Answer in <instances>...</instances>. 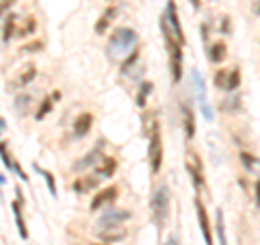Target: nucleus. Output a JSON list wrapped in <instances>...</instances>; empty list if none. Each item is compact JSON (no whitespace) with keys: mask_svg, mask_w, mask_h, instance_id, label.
Masks as SVG:
<instances>
[{"mask_svg":"<svg viewBox=\"0 0 260 245\" xmlns=\"http://www.w3.org/2000/svg\"><path fill=\"white\" fill-rule=\"evenodd\" d=\"M135 44H137V33L133 28H126V26L115 28L109 39V56L115 61L124 59V56L133 52Z\"/></svg>","mask_w":260,"mask_h":245,"instance_id":"f257e3e1","label":"nucleus"},{"mask_svg":"<svg viewBox=\"0 0 260 245\" xmlns=\"http://www.w3.org/2000/svg\"><path fill=\"white\" fill-rule=\"evenodd\" d=\"M160 28H162V35H165V44H167V50H169V65H172V80L174 83H180L182 78V44L174 37V33L169 30L167 22L160 18Z\"/></svg>","mask_w":260,"mask_h":245,"instance_id":"f03ea898","label":"nucleus"},{"mask_svg":"<svg viewBox=\"0 0 260 245\" xmlns=\"http://www.w3.org/2000/svg\"><path fill=\"white\" fill-rule=\"evenodd\" d=\"M169 202H172V193H169V187H167V185L156 187V191L152 193L150 206H152V217H154V222H156L158 226H162V224L167 222V217H169Z\"/></svg>","mask_w":260,"mask_h":245,"instance_id":"7ed1b4c3","label":"nucleus"},{"mask_svg":"<svg viewBox=\"0 0 260 245\" xmlns=\"http://www.w3.org/2000/svg\"><path fill=\"white\" fill-rule=\"evenodd\" d=\"M148 159H150V167L152 174H158L160 165H162V141H160V128L154 121L152 133H150V145H148Z\"/></svg>","mask_w":260,"mask_h":245,"instance_id":"20e7f679","label":"nucleus"},{"mask_svg":"<svg viewBox=\"0 0 260 245\" xmlns=\"http://www.w3.org/2000/svg\"><path fill=\"white\" fill-rule=\"evenodd\" d=\"M162 20L167 22L169 30L174 33V37L178 39L180 44H184V30H182V24H180V18H178V11H176V3L169 0L167 3V11L162 13Z\"/></svg>","mask_w":260,"mask_h":245,"instance_id":"39448f33","label":"nucleus"},{"mask_svg":"<svg viewBox=\"0 0 260 245\" xmlns=\"http://www.w3.org/2000/svg\"><path fill=\"white\" fill-rule=\"evenodd\" d=\"M186 171H189L193 185L198 189H204V169H202V161L195 154H186Z\"/></svg>","mask_w":260,"mask_h":245,"instance_id":"423d86ee","label":"nucleus"},{"mask_svg":"<svg viewBox=\"0 0 260 245\" xmlns=\"http://www.w3.org/2000/svg\"><path fill=\"white\" fill-rule=\"evenodd\" d=\"M191 80H193V87H195V94L200 98V107L202 113H204L206 119H213V111L208 107V100H206V85H204V78H202L198 72H191Z\"/></svg>","mask_w":260,"mask_h":245,"instance_id":"0eeeda50","label":"nucleus"},{"mask_svg":"<svg viewBox=\"0 0 260 245\" xmlns=\"http://www.w3.org/2000/svg\"><path fill=\"white\" fill-rule=\"evenodd\" d=\"M98 236L104 241V243H117L121 239H126V228L121 224H111V226H100L98 230Z\"/></svg>","mask_w":260,"mask_h":245,"instance_id":"6e6552de","label":"nucleus"},{"mask_svg":"<svg viewBox=\"0 0 260 245\" xmlns=\"http://www.w3.org/2000/svg\"><path fill=\"white\" fill-rule=\"evenodd\" d=\"M195 210H198V222H200V230H202V234H204V243H206V245H215V243H213V234H210L208 213H206L204 204L200 202V198H195Z\"/></svg>","mask_w":260,"mask_h":245,"instance_id":"1a4fd4ad","label":"nucleus"},{"mask_svg":"<svg viewBox=\"0 0 260 245\" xmlns=\"http://www.w3.org/2000/svg\"><path fill=\"white\" fill-rule=\"evenodd\" d=\"M35 76H37V68H35V65H32V63L24 65V68L18 72V76L11 80L9 89H22V87H26V85L32 83V78H35Z\"/></svg>","mask_w":260,"mask_h":245,"instance_id":"9d476101","label":"nucleus"},{"mask_svg":"<svg viewBox=\"0 0 260 245\" xmlns=\"http://www.w3.org/2000/svg\"><path fill=\"white\" fill-rule=\"evenodd\" d=\"M117 198V189L115 187H107V189H102V191H98V195L91 200V210L95 213V210H100L102 206H107V204H113Z\"/></svg>","mask_w":260,"mask_h":245,"instance_id":"9b49d317","label":"nucleus"},{"mask_svg":"<svg viewBox=\"0 0 260 245\" xmlns=\"http://www.w3.org/2000/svg\"><path fill=\"white\" fill-rule=\"evenodd\" d=\"M98 161H100V163H98V167H95L98 180H100V178H111L113 174H115V169H117V161L113 159V157H100Z\"/></svg>","mask_w":260,"mask_h":245,"instance_id":"f8f14e48","label":"nucleus"},{"mask_svg":"<svg viewBox=\"0 0 260 245\" xmlns=\"http://www.w3.org/2000/svg\"><path fill=\"white\" fill-rule=\"evenodd\" d=\"M126 219H130V213L128 210H119V208H111L107 210L102 217H100V222H98V226H111V224H121V222H126Z\"/></svg>","mask_w":260,"mask_h":245,"instance_id":"ddd939ff","label":"nucleus"},{"mask_svg":"<svg viewBox=\"0 0 260 245\" xmlns=\"http://www.w3.org/2000/svg\"><path fill=\"white\" fill-rule=\"evenodd\" d=\"M15 191H18V200L11 204L13 215H15V224H18V232H20L22 239H28V230H26V226H24V219H22V193H20V189H15Z\"/></svg>","mask_w":260,"mask_h":245,"instance_id":"4468645a","label":"nucleus"},{"mask_svg":"<svg viewBox=\"0 0 260 245\" xmlns=\"http://www.w3.org/2000/svg\"><path fill=\"white\" fill-rule=\"evenodd\" d=\"M91 121H93L91 113H83V115H78L76 124H74V135L76 137H85L89 133V128H91Z\"/></svg>","mask_w":260,"mask_h":245,"instance_id":"2eb2a0df","label":"nucleus"},{"mask_svg":"<svg viewBox=\"0 0 260 245\" xmlns=\"http://www.w3.org/2000/svg\"><path fill=\"white\" fill-rule=\"evenodd\" d=\"M228 56V48H225V44L223 42H217V44H213L210 46V50H208V59L213 61V63H221L223 59Z\"/></svg>","mask_w":260,"mask_h":245,"instance_id":"dca6fc26","label":"nucleus"},{"mask_svg":"<svg viewBox=\"0 0 260 245\" xmlns=\"http://www.w3.org/2000/svg\"><path fill=\"white\" fill-rule=\"evenodd\" d=\"M182 113H184V130H186V139H193L195 135V115L189 104H182Z\"/></svg>","mask_w":260,"mask_h":245,"instance_id":"f3484780","label":"nucleus"},{"mask_svg":"<svg viewBox=\"0 0 260 245\" xmlns=\"http://www.w3.org/2000/svg\"><path fill=\"white\" fill-rule=\"evenodd\" d=\"M98 187V178L95 176H87V178H78V180L74 182V191L76 193H87Z\"/></svg>","mask_w":260,"mask_h":245,"instance_id":"a211bd4d","label":"nucleus"},{"mask_svg":"<svg viewBox=\"0 0 260 245\" xmlns=\"http://www.w3.org/2000/svg\"><path fill=\"white\" fill-rule=\"evenodd\" d=\"M100 148H102V143L98 145V148H93L91 152H87V154H85V159H80L76 165H74V169H87L89 165H93V163L100 159Z\"/></svg>","mask_w":260,"mask_h":245,"instance_id":"6ab92c4d","label":"nucleus"},{"mask_svg":"<svg viewBox=\"0 0 260 245\" xmlns=\"http://www.w3.org/2000/svg\"><path fill=\"white\" fill-rule=\"evenodd\" d=\"M115 13H117V9H115V7H109V9L102 13L100 22L95 24V33H104V30H107V26H109V24L113 22V18H115Z\"/></svg>","mask_w":260,"mask_h":245,"instance_id":"aec40b11","label":"nucleus"},{"mask_svg":"<svg viewBox=\"0 0 260 245\" xmlns=\"http://www.w3.org/2000/svg\"><path fill=\"white\" fill-rule=\"evenodd\" d=\"M217 236H219V245H228L225 222H223V210L221 208H217Z\"/></svg>","mask_w":260,"mask_h":245,"instance_id":"412c9836","label":"nucleus"},{"mask_svg":"<svg viewBox=\"0 0 260 245\" xmlns=\"http://www.w3.org/2000/svg\"><path fill=\"white\" fill-rule=\"evenodd\" d=\"M239 159H241L243 167H245L247 171H256V169H258V159L254 157V154H249V152H241V154H239Z\"/></svg>","mask_w":260,"mask_h":245,"instance_id":"4be33fe9","label":"nucleus"},{"mask_svg":"<svg viewBox=\"0 0 260 245\" xmlns=\"http://www.w3.org/2000/svg\"><path fill=\"white\" fill-rule=\"evenodd\" d=\"M241 85V72L234 68V70H228V87H225V91H234Z\"/></svg>","mask_w":260,"mask_h":245,"instance_id":"5701e85b","label":"nucleus"},{"mask_svg":"<svg viewBox=\"0 0 260 245\" xmlns=\"http://www.w3.org/2000/svg\"><path fill=\"white\" fill-rule=\"evenodd\" d=\"M15 24H18V15L9 13V20H7V24H5V35H3L5 42H9L11 37H15Z\"/></svg>","mask_w":260,"mask_h":245,"instance_id":"b1692460","label":"nucleus"},{"mask_svg":"<svg viewBox=\"0 0 260 245\" xmlns=\"http://www.w3.org/2000/svg\"><path fill=\"white\" fill-rule=\"evenodd\" d=\"M35 169L39 171V174H42V178L46 180V185H48V191H50V195H52V198H56V185H54V178H52V174H50V171H46V169H42L39 165H35Z\"/></svg>","mask_w":260,"mask_h":245,"instance_id":"393cba45","label":"nucleus"},{"mask_svg":"<svg viewBox=\"0 0 260 245\" xmlns=\"http://www.w3.org/2000/svg\"><path fill=\"white\" fill-rule=\"evenodd\" d=\"M28 104H30V96H26V94L18 96L15 98V113H18V115H24V113L28 111Z\"/></svg>","mask_w":260,"mask_h":245,"instance_id":"a878e982","label":"nucleus"},{"mask_svg":"<svg viewBox=\"0 0 260 245\" xmlns=\"http://www.w3.org/2000/svg\"><path fill=\"white\" fill-rule=\"evenodd\" d=\"M50 111H52V98H46V100L42 102V107H39L37 113H35V119H37V121H42Z\"/></svg>","mask_w":260,"mask_h":245,"instance_id":"bb28decb","label":"nucleus"},{"mask_svg":"<svg viewBox=\"0 0 260 245\" xmlns=\"http://www.w3.org/2000/svg\"><path fill=\"white\" fill-rule=\"evenodd\" d=\"M150 94H152V83H143L139 89V96H137V104H139V107H145V98Z\"/></svg>","mask_w":260,"mask_h":245,"instance_id":"cd10ccee","label":"nucleus"},{"mask_svg":"<svg viewBox=\"0 0 260 245\" xmlns=\"http://www.w3.org/2000/svg\"><path fill=\"white\" fill-rule=\"evenodd\" d=\"M215 87L225 89L228 87V70H217L215 74Z\"/></svg>","mask_w":260,"mask_h":245,"instance_id":"c85d7f7f","label":"nucleus"},{"mask_svg":"<svg viewBox=\"0 0 260 245\" xmlns=\"http://www.w3.org/2000/svg\"><path fill=\"white\" fill-rule=\"evenodd\" d=\"M137 59H139V52L133 50V52H130V56H126L124 65H121V72H124V74H128V72L133 70V65H135V61H137Z\"/></svg>","mask_w":260,"mask_h":245,"instance_id":"c756f323","label":"nucleus"},{"mask_svg":"<svg viewBox=\"0 0 260 245\" xmlns=\"http://www.w3.org/2000/svg\"><path fill=\"white\" fill-rule=\"evenodd\" d=\"M0 157H3V163L9 169H15V163H13V159H11V154H9V150H7V145L5 143H0Z\"/></svg>","mask_w":260,"mask_h":245,"instance_id":"7c9ffc66","label":"nucleus"},{"mask_svg":"<svg viewBox=\"0 0 260 245\" xmlns=\"http://www.w3.org/2000/svg\"><path fill=\"white\" fill-rule=\"evenodd\" d=\"M13 5H15V0H0V18H5L7 11H9Z\"/></svg>","mask_w":260,"mask_h":245,"instance_id":"2f4dec72","label":"nucleus"},{"mask_svg":"<svg viewBox=\"0 0 260 245\" xmlns=\"http://www.w3.org/2000/svg\"><path fill=\"white\" fill-rule=\"evenodd\" d=\"M223 109H225V111H232V109H239V98H237V96H232V98H228V100L223 102Z\"/></svg>","mask_w":260,"mask_h":245,"instance_id":"473e14b6","label":"nucleus"},{"mask_svg":"<svg viewBox=\"0 0 260 245\" xmlns=\"http://www.w3.org/2000/svg\"><path fill=\"white\" fill-rule=\"evenodd\" d=\"M44 44L42 42H35V44H28V46H24L22 48V52H32V50H42Z\"/></svg>","mask_w":260,"mask_h":245,"instance_id":"72a5a7b5","label":"nucleus"},{"mask_svg":"<svg viewBox=\"0 0 260 245\" xmlns=\"http://www.w3.org/2000/svg\"><path fill=\"white\" fill-rule=\"evenodd\" d=\"M162 245H180V241H178V236H176V234H172V236H169V239H167L165 243H162Z\"/></svg>","mask_w":260,"mask_h":245,"instance_id":"f704fd0d","label":"nucleus"},{"mask_svg":"<svg viewBox=\"0 0 260 245\" xmlns=\"http://www.w3.org/2000/svg\"><path fill=\"white\" fill-rule=\"evenodd\" d=\"M254 15H258V0H254Z\"/></svg>","mask_w":260,"mask_h":245,"instance_id":"c9c22d12","label":"nucleus"},{"mask_svg":"<svg viewBox=\"0 0 260 245\" xmlns=\"http://www.w3.org/2000/svg\"><path fill=\"white\" fill-rule=\"evenodd\" d=\"M3 130H5V119L0 117V133H3Z\"/></svg>","mask_w":260,"mask_h":245,"instance_id":"e433bc0d","label":"nucleus"},{"mask_svg":"<svg viewBox=\"0 0 260 245\" xmlns=\"http://www.w3.org/2000/svg\"><path fill=\"white\" fill-rule=\"evenodd\" d=\"M200 5V0H193V7H198Z\"/></svg>","mask_w":260,"mask_h":245,"instance_id":"4c0bfd02","label":"nucleus"},{"mask_svg":"<svg viewBox=\"0 0 260 245\" xmlns=\"http://www.w3.org/2000/svg\"><path fill=\"white\" fill-rule=\"evenodd\" d=\"M91 245H109V243H91Z\"/></svg>","mask_w":260,"mask_h":245,"instance_id":"58836bf2","label":"nucleus"}]
</instances>
